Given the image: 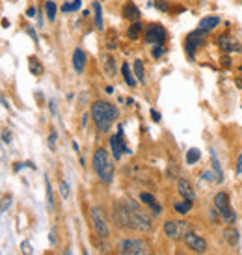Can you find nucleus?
<instances>
[{"label": "nucleus", "mask_w": 242, "mask_h": 255, "mask_svg": "<svg viewBox=\"0 0 242 255\" xmlns=\"http://www.w3.org/2000/svg\"><path fill=\"white\" fill-rule=\"evenodd\" d=\"M120 222L123 226L136 229V231H149L151 229V218L132 199L125 201V205L120 207Z\"/></svg>", "instance_id": "obj_1"}, {"label": "nucleus", "mask_w": 242, "mask_h": 255, "mask_svg": "<svg viewBox=\"0 0 242 255\" xmlns=\"http://www.w3.org/2000/svg\"><path fill=\"white\" fill-rule=\"evenodd\" d=\"M118 114H120L118 112V108H116L114 105L107 103V101H97V103H93L92 105V118L95 120L97 128L103 130V132L110 130L114 120L118 118Z\"/></svg>", "instance_id": "obj_2"}, {"label": "nucleus", "mask_w": 242, "mask_h": 255, "mask_svg": "<svg viewBox=\"0 0 242 255\" xmlns=\"http://www.w3.org/2000/svg\"><path fill=\"white\" fill-rule=\"evenodd\" d=\"M93 170L97 171V175L101 177L103 183L110 184L114 179V164L108 158L105 149H97L93 155Z\"/></svg>", "instance_id": "obj_3"}, {"label": "nucleus", "mask_w": 242, "mask_h": 255, "mask_svg": "<svg viewBox=\"0 0 242 255\" xmlns=\"http://www.w3.org/2000/svg\"><path fill=\"white\" fill-rule=\"evenodd\" d=\"M120 254L121 255H149L151 248L145 241L140 239H123L120 242Z\"/></svg>", "instance_id": "obj_4"}, {"label": "nucleus", "mask_w": 242, "mask_h": 255, "mask_svg": "<svg viewBox=\"0 0 242 255\" xmlns=\"http://www.w3.org/2000/svg\"><path fill=\"white\" fill-rule=\"evenodd\" d=\"M164 231H166V235H168L170 239L179 241V239H185L188 233H192L194 229L188 222H183V220H179V222L170 220V222H166V224H164Z\"/></svg>", "instance_id": "obj_5"}, {"label": "nucleus", "mask_w": 242, "mask_h": 255, "mask_svg": "<svg viewBox=\"0 0 242 255\" xmlns=\"http://www.w3.org/2000/svg\"><path fill=\"white\" fill-rule=\"evenodd\" d=\"M214 205H216L218 213L222 214V218L226 220L228 224H233V222H235V213H233L231 207H229V196L226 192H218V194L214 196Z\"/></svg>", "instance_id": "obj_6"}, {"label": "nucleus", "mask_w": 242, "mask_h": 255, "mask_svg": "<svg viewBox=\"0 0 242 255\" xmlns=\"http://www.w3.org/2000/svg\"><path fill=\"white\" fill-rule=\"evenodd\" d=\"M90 214H92V222H93V227H95L97 235H99V237H103V239H108L110 231H108L107 222H105V218H103V214H101L99 209H97V207H92Z\"/></svg>", "instance_id": "obj_7"}, {"label": "nucleus", "mask_w": 242, "mask_h": 255, "mask_svg": "<svg viewBox=\"0 0 242 255\" xmlns=\"http://www.w3.org/2000/svg\"><path fill=\"white\" fill-rule=\"evenodd\" d=\"M145 41L155 43V45H162L166 41V30L158 24H151L149 28L145 30Z\"/></svg>", "instance_id": "obj_8"}, {"label": "nucleus", "mask_w": 242, "mask_h": 255, "mask_svg": "<svg viewBox=\"0 0 242 255\" xmlns=\"http://www.w3.org/2000/svg\"><path fill=\"white\" fill-rule=\"evenodd\" d=\"M203 36H205V30H196L192 34H188V37H186V52L190 54V58L196 56V47L203 45Z\"/></svg>", "instance_id": "obj_9"}, {"label": "nucleus", "mask_w": 242, "mask_h": 255, "mask_svg": "<svg viewBox=\"0 0 242 255\" xmlns=\"http://www.w3.org/2000/svg\"><path fill=\"white\" fill-rule=\"evenodd\" d=\"M110 147H112L114 158H120L123 151H127L128 153L127 145H125V140H123V127L118 128V134H114L112 138H110Z\"/></svg>", "instance_id": "obj_10"}, {"label": "nucleus", "mask_w": 242, "mask_h": 255, "mask_svg": "<svg viewBox=\"0 0 242 255\" xmlns=\"http://www.w3.org/2000/svg\"><path fill=\"white\" fill-rule=\"evenodd\" d=\"M183 241H185V244L188 246V248L194 250V252H198V254H203V252L207 250V242H205V239H201L200 235H196L194 231H192V233L186 235V237L183 239Z\"/></svg>", "instance_id": "obj_11"}, {"label": "nucleus", "mask_w": 242, "mask_h": 255, "mask_svg": "<svg viewBox=\"0 0 242 255\" xmlns=\"http://www.w3.org/2000/svg\"><path fill=\"white\" fill-rule=\"evenodd\" d=\"M84 65H86V54L82 49H77L73 52V67H75V71L77 73H82L84 71Z\"/></svg>", "instance_id": "obj_12"}, {"label": "nucleus", "mask_w": 242, "mask_h": 255, "mask_svg": "<svg viewBox=\"0 0 242 255\" xmlns=\"http://www.w3.org/2000/svg\"><path fill=\"white\" fill-rule=\"evenodd\" d=\"M177 190L185 199H194V188L190 186V183H188L186 179H181V181H179Z\"/></svg>", "instance_id": "obj_13"}, {"label": "nucleus", "mask_w": 242, "mask_h": 255, "mask_svg": "<svg viewBox=\"0 0 242 255\" xmlns=\"http://www.w3.org/2000/svg\"><path fill=\"white\" fill-rule=\"evenodd\" d=\"M140 199H142V203L149 205L151 209H153V213H155V214H160V213H162V207L158 205L157 201H155V198H153L151 194H147V192H142V194H140Z\"/></svg>", "instance_id": "obj_14"}, {"label": "nucleus", "mask_w": 242, "mask_h": 255, "mask_svg": "<svg viewBox=\"0 0 242 255\" xmlns=\"http://www.w3.org/2000/svg\"><path fill=\"white\" fill-rule=\"evenodd\" d=\"M224 237H226V242H228L229 246H239V241H241V235L237 229L233 227H228L226 231H224Z\"/></svg>", "instance_id": "obj_15"}, {"label": "nucleus", "mask_w": 242, "mask_h": 255, "mask_svg": "<svg viewBox=\"0 0 242 255\" xmlns=\"http://www.w3.org/2000/svg\"><path fill=\"white\" fill-rule=\"evenodd\" d=\"M218 45H220V47H222L224 50H226V52H231V50H239V52H241V50H242V47H239L237 43L231 41V39H229L228 36L218 37Z\"/></svg>", "instance_id": "obj_16"}, {"label": "nucleus", "mask_w": 242, "mask_h": 255, "mask_svg": "<svg viewBox=\"0 0 242 255\" xmlns=\"http://www.w3.org/2000/svg\"><path fill=\"white\" fill-rule=\"evenodd\" d=\"M103 65H105V71H107L108 77H116V62L112 56L105 54L103 56Z\"/></svg>", "instance_id": "obj_17"}, {"label": "nucleus", "mask_w": 242, "mask_h": 255, "mask_svg": "<svg viewBox=\"0 0 242 255\" xmlns=\"http://www.w3.org/2000/svg\"><path fill=\"white\" fill-rule=\"evenodd\" d=\"M218 22H220L218 17H205V19H201V22H200V30L209 32V30H213L214 26H218Z\"/></svg>", "instance_id": "obj_18"}, {"label": "nucleus", "mask_w": 242, "mask_h": 255, "mask_svg": "<svg viewBox=\"0 0 242 255\" xmlns=\"http://www.w3.org/2000/svg\"><path fill=\"white\" fill-rule=\"evenodd\" d=\"M121 73H123V78H125V82L128 86H136V75L132 73V69L128 67V64H123L121 65Z\"/></svg>", "instance_id": "obj_19"}, {"label": "nucleus", "mask_w": 242, "mask_h": 255, "mask_svg": "<svg viewBox=\"0 0 242 255\" xmlns=\"http://www.w3.org/2000/svg\"><path fill=\"white\" fill-rule=\"evenodd\" d=\"M123 13H125V17H127V19H132V21H136V19L140 17V9H138L132 2H128L127 6H125V11H123Z\"/></svg>", "instance_id": "obj_20"}, {"label": "nucleus", "mask_w": 242, "mask_h": 255, "mask_svg": "<svg viewBox=\"0 0 242 255\" xmlns=\"http://www.w3.org/2000/svg\"><path fill=\"white\" fill-rule=\"evenodd\" d=\"M93 9H95V26L103 30V7L99 2H93Z\"/></svg>", "instance_id": "obj_21"}, {"label": "nucleus", "mask_w": 242, "mask_h": 255, "mask_svg": "<svg viewBox=\"0 0 242 255\" xmlns=\"http://www.w3.org/2000/svg\"><path fill=\"white\" fill-rule=\"evenodd\" d=\"M134 75H136V78H138L140 82H143V80H145V69H143L142 60H134Z\"/></svg>", "instance_id": "obj_22"}, {"label": "nucleus", "mask_w": 242, "mask_h": 255, "mask_svg": "<svg viewBox=\"0 0 242 255\" xmlns=\"http://www.w3.org/2000/svg\"><path fill=\"white\" fill-rule=\"evenodd\" d=\"M45 188H47V207H49V211H54V198H52V186H50L49 179H45Z\"/></svg>", "instance_id": "obj_23"}, {"label": "nucleus", "mask_w": 242, "mask_h": 255, "mask_svg": "<svg viewBox=\"0 0 242 255\" xmlns=\"http://www.w3.org/2000/svg\"><path fill=\"white\" fill-rule=\"evenodd\" d=\"M190 209H192V199H185L183 203H175V211L179 214H186Z\"/></svg>", "instance_id": "obj_24"}, {"label": "nucleus", "mask_w": 242, "mask_h": 255, "mask_svg": "<svg viewBox=\"0 0 242 255\" xmlns=\"http://www.w3.org/2000/svg\"><path fill=\"white\" fill-rule=\"evenodd\" d=\"M201 153L198 151V149H188V153H186V162L188 164H196L198 160H200Z\"/></svg>", "instance_id": "obj_25"}, {"label": "nucleus", "mask_w": 242, "mask_h": 255, "mask_svg": "<svg viewBox=\"0 0 242 255\" xmlns=\"http://www.w3.org/2000/svg\"><path fill=\"white\" fill-rule=\"evenodd\" d=\"M140 30H142V24L140 22H134L130 28H128V32H127V36H128V39H138V36H140Z\"/></svg>", "instance_id": "obj_26"}, {"label": "nucleus", "mask_w": 242, "mask_h": 255, "mask_svg": "<svg viewBox=\"0 0 242 255\" xmlns=\"http://www.w3.org/2000/svg\"><path fill=\"white\" fill-rule=\"evenodd\" d=\"M45 9H47V17H49V21H54V17H56V4L49 0V2L45 4Z\"/></svg>", "instance_id": "obj_27"}, {"label": "nucleus", "mask_w": 242, "mask_h": 255, "mask_svg": "<svg viewBox=\"0 0 242 255\" xmlns=\"http://www.w3.org/2000/svg\"><path fill=\"white\" fill-rule=\"evenodd\" d=\"M30 71H32V75H39L43 71L41 64H37L36 58H30Z\"/></svg>", "instance_id": "obj_28"}, {"label": "nucleus", "mask_w": 242, "mask_h": 255, "mask_svg": "<svg viewBox=\"0 0 242 255\" xmlns=\"http://www.w3.org/2000/svg\"><path fill=\"white\" fill-rule=\"evenodd\" d=\"M80 7V0H75V2H67L64 4V11H75Z\"/></svg>", "instance_id": "obj_29"}, {"label": "nucleus", "mask_w": 242, "mask_h": 255, "mask_svg": "<svg viewBox=\"0 0 242 255\" xmlns=\"http://www.w3.org/2000/svg\"><path fill=\"white\" fill-rule=\"evenodd\" d=\"M21 252L22 255H32V244L28 241H22L21 242Z\"/></svg>", "instance_id": "obj_30"}, {"label": "nucleus", "mask_w": 242, "mask_h": 255, "mask_svg": "<svg viewBox=\"0 0 242 255\" xmlns=\"http://www.w3.org/2000/svg\"><path fill=\"white\" fill-rule=\"evenodd\" d=\"M60 194H62L64 199L69 198V186H67V183H60Z\"/></svg>", "instance_id": "obj_31"}, {"label": "nucleus", "mask_w": 242, "mask_h": 255, "mask_svg": "<svg viewBox=\"0 0 242 255\" xmlns=\"http://www.w3.org/2000/svg\"><path fill=\"white\" fill-rule=\"evenodd\" d=\"M9 205H11V198H9V196H4V198H2V213H6Z\"/></svg>", "instance_id": "obj_32"}, {"label": "nucleus", "mask_w": 242, "mask_h": 255, "mask_svg": "<svg viewBox=\"0 0 242 255\" xmlns=\"http://www.w3.org/2000/svg\"><path fill=\"white\" fill-rule=\"evenodd\" d=\"M2 140H4V143H11V132H9V130H4V132H2Z\"/></svg>", "instance_id": "obj_33"}, {"label": "nucleus", "mask_w": 242, "mask_h": 255, "mask_svg": "<svg viewBox=\"0 0 242 255\" xmlns=\"http://www.w3.org/2000/svg\"><path fill=\"white\" fill-rule=\"evenodd\" d=\"M201 179H207V181H218V177H214L211 171H205V173L201 175Z\"/></svg>", "instance_id": "obj_34"}, {"label": "nucleus", "mask_w": 242, "mask_h": 255, "mask_svg": "<svg viewBox=\"0 0 242 255\" xmlns=\"http://www.w3.org/2000/svg\"><path fill=\"white\" fill-rule=\"evenodd\" d=\"M56 132H52V134H50V138H49V145H50V149H54V143H56Z\"/></svg>", "instance_id": "obj_35"}, {"label": "nucleus", "mask_w": 242, "mask_h": 255, "mask_svg": "<svg viewBox=\"0 0 242 255\" xmlns=\"http://www.w3.org/2000/svg\"><path fill=\"white\" fill-rule=\"evenodd\" d=\"M157 7L162 9V11H168V6H166V2H162V0H157Z\"/></svg>", "instance_id": "obj_36"}, {"label": "nucleus", "mask_w": 242, "mask_h": 255, "mask_svg": "<svg viewBox=\"0 0 242 255\" xmlns=\"http://www.w3.org/2000/svg\"><path fill=\"white\" fill-rule=\"evenodd\" d=\"M162 54H164V49H162V47H157V49L153 50V56H155V58L162 56Z\"/></svg>", "instance_id": "obj_37"}, {"label": "nucleus", "mask_w": 242, "mask_h": 255, "mask_svg": "<svg viewBox=\"0 0 242 255\" xmlns=\"http://www.w3.org/2000/svg\"><path fill=\"white\" fill-rule=\"evenodd\" d=\"M151 118L155 121H160V114H158L157 110H151Z\"/></svg>", "instance_id": "obj_38"}, {"label": "nucleus", "mask_w": 242, "mask_h": 255, "mask_svg": "<svg viewBox=\"0 0 242 255\" xmlns=\"http://www.w3.org/2000/svg\"><path fill=\"white\" fill-rule=\"evenodd\" d=\"M49 242H50V244H56V235L50 233V235H49Z\"/></svg>", "instance_id": "obj_39"}, {"label": "nucleus", "mask_w": 242, "mask_h": 255, "mask_svg": "<svg viewBox=\"0 0 242 255\" xmlns=\"http://www.w3.org/2000/svg\"><path fill=\"white\" fill-rule=\"evenodd\" d=\"M26 32H28L30 36H32V39H37V37H36V32H34V28H30V26H28V28H26Z\"/></svg>", "instance_id": "obj_40"}, {"label": "nucleus", "mask_w": 242, "mask_h": 255, "mask_svg": "<svg viewBox=\"0 0 242 255\" xmlns=\"http://www.w3.org/2000/svg\"><path fill=\"white\" fill-rule=\"evenodd\" d=\"M237 171H239V173H242V155L239 156V166H237Z\"/></svg>", "instance_id": "obj_41"}, {"label": "nucleus", "mask_w": 242, "mask_h": 255, "mask_svg": "<svg viewBox=\"0 0 242 255\" xmlns=\"http://www.w3.org/2000/svg\"><path fill=\"white\" fill-rule=\"evenodd\" d=\"M26 13H28V17H36V9H34V7H28Z\"/></svg>", "instance_id": "obj_42"}, {"label": "nucleus", "mask_w": 242, "mask_h": 255, "mask_svg": "<svg viewBox=\"0 0 242 255\" xmlns=\"http://www.w3.org/2000/svg\"><path fill=\"white\" fill-rule=\"evenodd\" d=\"M64 255H71V250L67 248V250H65V252H64Z\"/></svg>", "instance_id": "obj_43"}, {"label": "nucleus", "mask_w": 242, "mask_h": 255, "mask_svg": "<svg viewBox=\"0 0 242 255\" xmlns=\"http://www.w3.org/2000/svg\"><path fill=\"white\" fill-rule=\"evenodd\" d=\"M84 255H90V254H88V252H86V250H84Z\"/></svg>", "instance_id": "obj_44"}, {"label": "nucleus", "mask_w": 242, "mask_h": 255, "mask_svg": "<svg viewBox=\"0 0 242 255\" xmlns=\"http://www.w3.org/2000/svg\"><path fill=\"white\" fill-rule=\"evenodd\" d=\"M241 71H242V67H241Z\"/></svg>", "instance_id": "obj_45"}]
</instances>
